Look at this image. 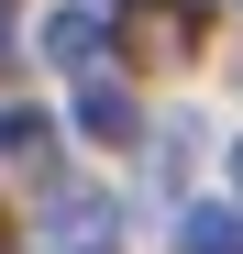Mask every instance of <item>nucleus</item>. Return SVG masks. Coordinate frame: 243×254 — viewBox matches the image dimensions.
Instances as JSON below:
<instances>
[{"mask_svg": "<svg viewBox=\"0 0 243 254\" xmlns=\"http://www.w3.org/2000/svg\"><path fill=\"white\" fill-rule=\"evenodd\" d=\"M100 33H111V0H66V11L45 22V56L89 77V66H100Z\"/></svg>", "mask_w": 243, "mask_h": 254, "instance_id": "1", "label": "nucleus"}, {"mask_svg": "<svg viewBox=\"0 0 243 254\" xmlns=\"http://www.w3.org/2000/svg\"><path fill=\"white\" fill-rule=\"evenodd\" d=\"M56 254H111V199L100 188H66L56 199Z\"/></svg>", "mask_w": 243, "mask_h": 254, "instance_id": "2", "label": "nucleus"}, {"mask_svg": "<svg viewBox=\"0 0 243 254\" xmlns=\"http://www.w3.org/2000/svg\"><path fill=\"white\" fill-rule=\"evenodd\" d=\"M133 89H111V77H89V89H77V133H89V144H133Z\"/></svg>", "mask_w": 243, "mask_h": 254, "instance_id": "3", "label": "nucleus"}, {"mask_svg": "<svg viewBox=\"0 0 243 254\" xmlns=\"http://www.w3.org/2000/svg\"><path fill=\"white\" fill-rule=\"evenodd\" d=\"M177 254H243V210H221V199H199L188 221H177Z\"/></svg>", "mask_w": 243, "mask_h": 254, "instance_id": "4", "label": "nucleus"}, {"mask_svg": "<svg viewBox=\"0 0 243 254\" xmlns=\"http://www.w3.org/2000/svg\"><path fill=\"white\" fill-rule=\"evenodd\" d=\"M56 133H45V111H0V155H45Z\"/></svg>", "mask_w": 243, "mask_h": 254, "instance_id": "5", "label": "nucleus"}, {"mask_svg": "<svg viewBox=\"0 0 243 254\" xmlns=\"http://www.w3.org/2000/svg\"><path fill=\"white\" fill-rule=\"evenodd\" d=\"M0 66H11V0H0Z\"/></svg>", "mask_w": 243, "mask_h": 254, "instance_id": "6", "label": "nucleus"}, {"mask_svg": "<svg viewBox=\"0 0 243 254\" xmlns=\"http://www.w3.org/2000/svg\"><path fill=\"white\" fill-rule=\"evenodd\" d=\"M232 188H243V144H232Z\"/></svg>", "mask_w": 243, "mask_h": 254, "instance_id": "7", "label": "nucleus"}]
</instances>
